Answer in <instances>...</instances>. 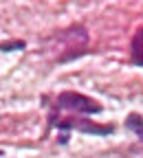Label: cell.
Masks as SVG:
<instances>
[{
	"label": "cell",
	"mask_w": 143,
	"mask_h": 158,
	"mask_svg": "<svg viewBox=\"0 0 143 158\" xmlns=\"http://www.w3.org/2000/svg\"><path fill=\"white\" fill-rule=\"evenodd\" d=\"M130 59L134 66L143 68V27H136L132 42H130Z\"/></svg>",
	"instance_id": "277c9868"
},
{
	"label": "cell",
	"mask_w": 143,
	"mask_h": 158,
	"mask_svg": "<svg viewBox=\"0 0 143 158\" xmlns=\"http://www.w3.org/2000/svg\"><path fill=\"white\" fill-rule=\"evenodd\" d=\"M51 125L57 130H77L84 134H95V136H106L115 132V125H99L90 121L88 114H59L51 112Z\"/></svg>",
	"instance_id": "3957f363"
},
{
	"label": "cell",
	"mask_w": 143,
	"mask_h": 158,
	"mask_svg": "<svg viewBox=\"0 0 143 158\" xmlns=\"http://www.w3.org/2000/svg\"><path fill=\"white\" fill-rule=\"evenodd\" d=\"M90 35L84 24H71L42 40V53L53 64H66L88 53Z\"/></svg>",
	"instance_id": "6da1fadb"
},
{
	"label": "cell",
	"mask_w": 143,
	"mask_h": 158,
	"mask_svg": "<svg viewBox=\"0 0 143 158\" xmlns=\"http://www.w3.org/2000/svg\"><path fill=\"white\" fill-rule=\"evenodd\" d=\"M126 127H128L130 132H134L139 138H143V116L136 114V112L128 114V118H126Z\"/></svg>",
	"instance_id": "5b68a950"
},
{
	"label": "cell",
	"mask_w": 143,
	"mask_h": 158,
	"mask_svg": "<svg viewBox=\"0 0 143 158\" xmlns=\"http://www.w3.org/2000/svg\"><path fill=\"white\" fill-rule=\"evenodd\" d=\"M53 112L59 114H99L104 112V106L95 99L86 97V94H79V92H59L55 97V103H53Z\"/></svg>",
	"instance_id": "7a4b0ae2"
}]
</instances>
